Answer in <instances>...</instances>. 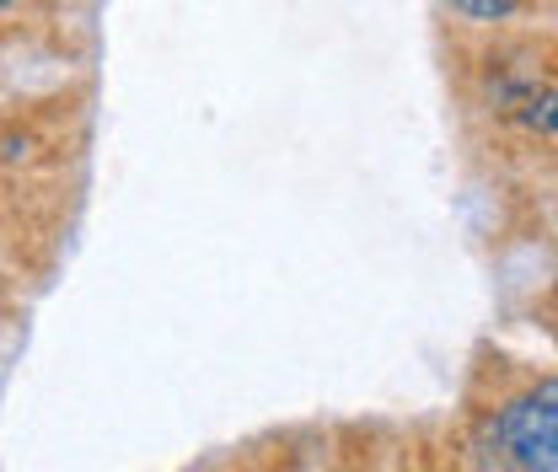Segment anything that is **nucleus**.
<instances>
[{
	"mask_svg": "<svg viewBox=\"0 0 558 472\" xmlns=\"http://www.w3.org/2000/svg\"><path fill=\"white\" fill-rule=\"evenodd\" d=\"M499 446L510 451L515 468H537V472H558V413L537 392L532 398H515V403L499 413L494 424Z\"/></svg>",
	"mask_w": 558,
	"mask_h": 472,
	"instance_id": "obj_1",
	"label": "nucleus"
},
{
	"mask_svg": "<svg viewBox=\"0 0 558 472\" xmlns=\"http://www.w3.org/2000/svg\"><path fill=\"white\" fill-rule=\"evenodd\" d=\"M446 5L468 22H505V16L521 11V0H446Z\"/></svg>",
	"mask_w": 558,
	"mask_h": 472,
	"instance_id": "obj_2",
	"label": "nucleus"
},
{
	"mask_svg": "<svg viewBox=\"0 0 558 472\" xmlns=\"http://www.w3.org/2000/svg\"><path fill=\"white\" fill-rule=\"evenodd\" d=\"M526 124H532V130H543V135H558V97L532 102V108H526Z\"/></svg>",
	"mask_w": 558,
	"mask_h": 472,
	"instance_id": "obj_3",
	"label": "nucleus"
},
{
	"mask_svg": "<svg viewBox=\"0 0 558 472\" xmlns=\"http://www.w3.org/2000/svg\"><path fill=\"white\" fill-rule=\"evenodd\" d=\"M537 398H543V403H548V408L558 413V376H554V382H543V387H537Z\"/></svg>",
	"mask_w": 558,
	"mask_h": 472,
	"instance_id": "obj_4",
	"label": "nucleus"
},
{
	"mask_svg": "<svg viewBox=\"0 0 558 472\" xmlns=\"http://www.w3.org/2000/svg\"><path fill=\"white\" fill-rule=\"evenodd\" d=\"M5 5H16V0H0V11H5Z\"/></svg>",
	"mask_w": 558,
	"mask_h": 472,
	"instance_id": "obj_5",
	"label": "nucleus"
}]
</instances>
